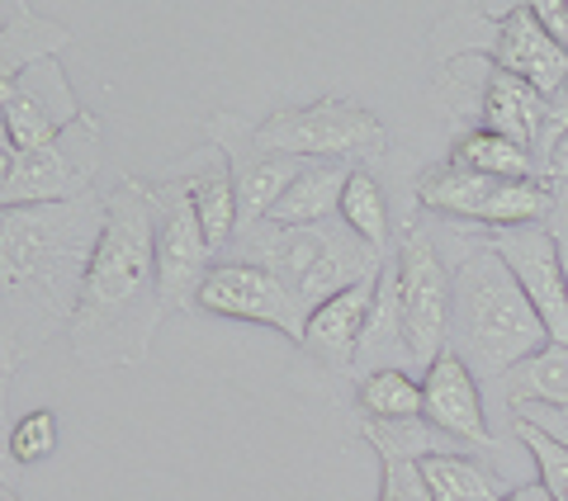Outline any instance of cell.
I'll use <instances>...</instances> for the list:
<instances>
[{
	"instance_id": "cell-1",
	"label": "cell",
	"mask_w": 568,
	"mask_h": 501,
	"mask_svg": "<svg viewBox=\"0 0 568 501\" xmlns=\"http://www.w3.org/2000/svg\"><path fill=\"white\" fill-rule=\"evenodd\" d=\"M110 204L85 194L71 204L0 213V360L29 365L58 331H71L85 275L95 265Z\"/></svg>"
},
{
	"instance_id": "cell-2",
	"label": "cell",
	"mask_w": 568,
	"mask_h": 501,
	"mask_svg": "<svg viewBox=\"0 0 568 501\" xmlns=\"http://www.w3.org/2000/svg\"><path fill=\"white\" fill-rule=\"evenodd\" d=\"M104 204H110V218H104V237L67 341L81 369H133L152 355L156 327L171 313L162 275H156L152 181L123 175L104 194Z\"/></svg>"
},
{
	"instance_id": "cell-3",
	"label": "cell",
	"mask_w": 568,
	"mask_h": 501,
	"mask_svg": "<svg viewBox=\"0 0 568 501\" xmlns=\"http://www.w3.org/2000/svg\"><path fill=\"white\" fill-rule=\"evenodd\" d=\"M450 279V350L469 365L484 392H493L507 379V369L549 346V331L488 237L459 242Z\"/></svg>"
},
{
	"instance_id": "cell-4",
	"label": "cell",
	"mask_w": 568,
	"mask_h": 501,
	"mask_svg": "<svg viewBox=\"0 0 568 501\" xmlns=\"http://www.w3.org/2000/svg\"><path fill=\"white\" fill-rule=\"evenodd\" d=\"M219 260L261 265L313 313L327 298L375 279L388 256L369 250L342 218H332L323 227H275V223L237 227Z\"/></svg>"
},
{
	"instance_id": "cell-5",
	"label": "cell",
	"mask_w": 568,
	"mask_h": 501,
	"mask_svg": "<svg viewBox=\"0 0 568 501\" xmlns=\"http://www.w3.org/2000/svg\"><path fill=\"white\" fill-rule=\"evenodd\" d=\"M256 147L275 156L298 161H346V166H365L388 152V129L379 114L351 100H313V104H280L265 114L256 129Z\"/></svg>"
},
{
	"instance_id": "cell-6",
	"label": "cell",
	"mask_w": 568,
	"mask_h": 501,
	"mask_svg": "<svg viewBox=\"0 0 568 501\" xmlns=\"http://www.w3.org/2000/svg\"><path fill=\"white\" fill-rule=\"evenodd\" d=\"M104 156V129L95 114L71 123L48 147L20 152L10 137H0V204L6 208H43V204H71L95 194L91 181Z\"/></svg>"
},
{
	"instance_id": "cell-7",
	"label": "cell",
	"mask_w": 568,
	"mask_h": 501,
	"mask_svg": "<svg viewBox=\"0 0 568 501\" xmlns=\"http://www.w3.org/2000/svg\"><path fill=\"white\" fill-rule=\"evenodd\" d=\"M417 204L446 223H474L484 232L549 223L555 190L545 181H488V175L459 171L450 161H436L417 175Z\"/></svg>"
},
{
	"instance_id": "cell-8",
	"label": "cell",
	"mask_w": 568,
	"mask_h": 501,
	"mask_svg": "<svg viewBox=\"0 0 568 501\" xmlns=\"http://www.w3.org/2000/svg\"><path fill=\"white\" fill-rule=\"evenodd\" d=\"M152 237H156V275H162L166 308L194 313L219 256H213V246L204 237V223L190 204V190L171 171L152 181Z\"/></svg>"
},
{
	"instance_id": "cell-9",
	"label": "cell",
	"mask_w": 568,
	"mask_h": 501,
	"mask_svg": "<svg viewBox=\"0 0 568 501\" xmlns=\"http://www.w3.org/2000/svg\"><path fill=\"white\" fill-rule=\"evenodd\" d=\"M398 270H403V313H407V341H413L417 369L426 374L450 350V265L440 256V242L432 227L413 223L398 242Z\"/></svg>"
},
{
	"instance_id": "cell-10",
	"label": "cell",
	"mask_w": 568,
	"mask_h": 501,
	"mask_svg": "<svg viewBox=\"0 0 568 501\" xmlns=\"http://www.w3.org/2000/svg\"><path fill=\"white\" fill-rule=\"evenodd\" d=\"M0 119H6V137L14 147L33 152V147H48L52 137H62L71 123H81L85 110L67 81V67L58 58H48L39 67L20 71V76L0 81Z\"/></svg>"
},
{
	"instance_id": "cell-11",
	"label": "cell",
	"mask_w": 568,
	"mask_h": 501,
	"mask_svg": "<svg viewBox=\"0 0 568 501\" xmlns=\"http://www.w3.org/2000/svg\"><path fill=\"white\" fill-rule=\"evenodd\" d=\"M200 313L227 317V321H265V327L284 331L294 346H304V327H308V308L298 303L284 284L261 270V265H242V260H219L200 289Z\"/></svg>"
},
{
	"instance_id": "cell-12",
	"label": "cell",
	"mask_w": 568,
	"mask_h": 501,
	"mask_svg": "<svg viewBox=\"0 0 568 501\" xmlns=\"http://www.w3.org/2000/svg\"><path fill=\"white\" fill-rule=\"evenodd\" d=\"M488 246L507 260V270L517 275L521 294L530 308L540 313L549 341L568 346V284H564V260H559V237L549 223L530 227H507V232H484Z\"/></svg>"
},
{
	"instance_id": "cell-13",
	"label": "cell",
	"mask_w": 568,
	"mask_h": 501,
	"mask_svg": "<svg viewBox=\"0 0 568 501\" xmlns=\"http://www.w3.org/2000/svg\"><path fill=\"white\" fill-rule=\"evenodd\" d=\"M256 123H246L242 114H213L209 119V142L223 147V156L233 161V181H237V227H252L265 223L271 208L280 204V194L298 181V171L308 161L298 156H275V152H261L256 137H252Z\"/></svg>"
},
{
	"instance_id": "cell-14",
	"label": "cell",
	"mask_w": 568,
	"mask_h": 501,
	"mask_svg": "<svg viewBox=\"0 0 568 501\" xmlns=\"http://www.w3.org/2000/svg\"><path fill=\"white\" fill-rule=\"evenodd\" d=\"M422 417L432 421L436 431L465 440L474 454H484V459L497 454V436L488 426V392L455 350H446L422 374Z\"/></svg>"
},
{
	"instance_id": "cell-15",
	"label": "cell",
	"mask_w": 568,
	"mask_h": 501,
	"mask_svg": "<svg viewBox=\"0 0 568 501\" xmlns=\"http://www.w3.org/2000/svg\"><path fill=\"white\" fill-rule=\"evenodd\" d=\"M488 62L511 71V76L526 81L530 91H540L545 100L568 91V52L549 39L530 6H511L503 29H497V43H493Z\"/></svg>"
},
{
	"instance_id": "cell-16",
	"label": "cell",
	"mask_w": 568,
	"mask_h": 501,
	"mask_svg": "<svg viewBox=\"0 0 568 501\" xmlns=\"http://www.w3.org/2000/svg\"><path fill=\"white\" fill-rule=\"evenodd\" d=\"M171 175L190 190V204H194V213H200L213 256H223L227 242H233V232H237V218H242L237 213L233 161L223 156V147L204 142V147H194V152H185L181 161H175Z\"/></svg>"
},
{
	"instance_id": "cell-17",
	"label": "cell",
	"mask_w": 568,
	"mask_h": 501,
	"mask_svg": "<svg viewBox=\"0 0 568 501\" xmlns=\"http://www.w3.org/2000/svg\"><path fill=\"white\" fill-rule=\"evenodd\" d=\"M384 369H407L417 374V355L407 341V313H403V270H398V250L384 260L379 270V289H375V308L365 317V336L355 350V384Z\"/></svg>"
},
{
	"instance_id": "cell-18",
	"label": "cell",
	"mask_w": 568,
	"mask_h": 501,
	"mask_svg": "<svg viewBox=\"0 0 568 501\" xmlns=\"http://www.w3.org/2000/svg\"><path fill=\"white\" fill-rule=\"evenodd\" d=\"M375 289H379V275L355 284V289H346V294L327 298L323 308L308 313L304 350L323 369L355 374V350H361V336H365V317H369V308H375Z\"/></svg>"
},
{
	"instance_id": "cell-19",
	"label": "cell",
	"mask_w": 568,
	"mask_h": 501,
	"mask_svg": "<svg viewBox=\"0 0 568 501\" xmlns=\"http://www.w3.org/2000/svg\"><path fill=\"white\" fill-rule=\"evenodd\" d=\"M545 114H549V100L540 91H530L526 81H517L511 71L493 67L488 71V91H484V110H478L474 129H488V133H503L511 142L536 152L540 147V133H545Z\"/></svg>"
},
{
	"instance_id": "cell-20",
	"label": "cell",
	"mask_w": 568,
	"mask_h": 501,
	"mask_svg": "<svg viewBox=\"0 0 568 501\" xmlns=\"http://www.w3.org/2000/svg\"><path fill=\"white\" fill-rule=\"evenodd\" d=\"M71 43V29L48 20L29 0H0V81L39 67Z\"/></svg>"
},
{
	"instance_id": "cell-21",
	"label": "cell",
	"mask_w": 568,
	"mask_h": 501,
	"mask_svg": "<svg viewBox=\"0 0 568 501\" xmlns=\"http://www.w3.org/2000/svg\"><path fill=\"white\" fill-rule=\"evenodd\" d=\"M346 161H308L304 171H298V181L280 194V204L271 208L275 227H323L332 223L336 213H342V194H346V181H351Z\"/></svg>"
},
{
	"instance_id": "cell-22",
	"label": "cell",
	"mask_w": 568,
	"mask_h": 501,
	"mask_svg": "<svg viewBox=\"0 0 568 501\" xmlns=\"http://www.w3.org/2000/svg\"><path fill=\"white\" fill-rule=\"evenodd\" d=\"M446 161L459 171L488 175V181H540L536 152L503 137V133H488V129H459Z\"/></svg>"
},
{
	"instance_id": "cell-23",
	"label": "cell",
	"mask_w": 568,
	"mask_h": 501,
	"mask_svg": "<svg viewBox=\"0 0 568 501\" xmlns=\"http://www.w3.org/2000/svg\"><path fill=\"white\" fill-rule=\"evenodd\" d=\"M503 411L521 407V402H549V407H568V346L549 341L545 350L526 355L517 369H507V379L493 388Z\"/></svg>"
},
{
	"instance_id": "cell-24",
	"label": "cell",
	"mask_w": 568,
	"mask_h": 501,
	"mask_svg": "<svg viewBox=\"0 0 568 501\" xmlns=\"http://www.w3.org/2000/svg\"><path fill=\"white\" fill-rule=\"evenodd\" d=\"M432 501H507L511 488L484 454H440L422 463Z\"/></svg>"
},
{
	"instance_id": "cell-25",
	"label": "cell",
	"mask_w": 568,
	"mask_h": 501,
	"mask_svg": "<svg viewBox=\"0 0 568 501\" xmlns=\"http://www.w3.org/2000/svg\"><path fill=\"white\" fill-rule=\"evenodd\" d=\"M361 436L369 440V450H375L379 459L426 463V459H440V454H474L465 440L436 431L426 417H413V421H369V417H361Z\"/></svg>"
},
{
	"instance_id": "cell-26",
	"label": "cell",
	"mask_w": 568,
	"mask_h": 501,
	"mask_svg": "<svg viewBox=\"0 0 568 501\" xmlns=\"http://www.w3.org/2000/svg\"><path fill=\"white\" fill-rule=\"evenodd\" d=\"M511 14V6H455L446 10V20L436 24L432 43L440 62H459V58H493L497 29Z\"/></svg>"
},
{
	"instance_id": "cell-27",
	"label": "cell",
	"mask_w": 568,
	"mask_h": 501,
	"mask_svg": "<svg viewBox=\"0 0 568 501\" xmlns=\"http://www.w3.org/2000/svg\"><path fill=\"white\" fill-rule=\"evenodd\" d=\"M336 218H342L369 250L394 256V213H388V200H384V190H379L369 166L351 171L346 194H342V213H336Z\"/></svg>"
},
{
	"instance_id": "cell-28",
	"label": "cell",
	"mask_w": 568,
	"mask_h": 501,
	"mask_svg": "<svg viewBox=\"0 0 568 501\" xmlns=\"http://www.w3.org/2000/svg\"><path fill=\"white\" fill-rule=\"evenodd\" d=\"M355 402L369 421H413L422 417V379L407 369H384L355 384Z\"/></svg>"
},
{
	"instance_id": "cell-29",
	"label": "cell",
	"mask_w": 568,
	"mask_h": 501,
	"mask_svg": "<svg viewBox=\"0 0 568 501\" xmlns=\"http://www.w3.org/2000/svg\"><path fill=\"white\" fill-rule=\"evenodd\" d=\"M511 436L526 444L530 463H536V482H540V488L555 501H568V450H564V444H555L549 436H540L536 426H521V421H511Z\"/></svg>"
},
{
	"instance_id": "cell-30",
	"label": "cell",
	"mask_w": 568,
	"mask_h": 501,
	"mask_svg": "<svg viewBox=\"0 0 568 501\" xmlns=\"http://www.w3.org/2000/svg\"><path fill=\"white\" fill-rule=\"evenodd\" d=\"M6 450H10L14 463H43L52 450H58V417H52L48 407L24 411V417L10 426Z\"/></svg>"
},
{
	"instance_id": "cell-31",
	"label": "cell",
	"mask_w": 568,
	"mask_h": 501,
	"mask_svg": "<svg viewBox=\"0 0 568 501\" xmlns=\"http://www.w3.org/2000/svg\"><path fill=\"white\" fill-rule=\"evenodd\" d=\"M379 501H432L422 463L407 459H379Z\"/></svg>"
},
{
	"instance_id": "cell-32",
	"label": "cell",
	"mask_w": 568,
	"mask_h": 501,
	"mask_svg": "<svg viewBox=\"0 0 568 501\" xmlns=\"http://www.w3.org/2000/svg\"><path fill=\"white\" fill-rule=\"evenodd\" d=\"M521 421V426H536L540 436H549L555 444L568 450V407H549V402H521L507 411V426Z\"/></svg>"
},
{
	"instance_id": "cell-33",
	"label": "cell",
	"mask_w": 568,
	"mask_h": 501,
	"mask_svg": "<svg viewBox=\"0 0 568 501\" xmlns=\"http://www.w3.org/2000/svg\"><path fill=\"white\" fill-rule=\"evenodd\" d=\"M536 20L545 24V33L568 52V0H530Z\"/></svg>"
},
{
	"instance_id": "cell-34",
	"label": "cell",
	"mask_w": 568,
	"mask_h": 501,
	"mask_svg": "<svg viewBox=\"0 0 568 501\" xmlns=\"http://www.w3.org/2000/svg\"><path fill=\"white\" fill-rule=\"evenodd\" d=\"M555 190V213H549V227L568 232V185H549Z\"/></svg>"
},
{
	"instance_id": "cell-35",
	"label": "cell",
	"mask_w": 568,
	"mask_h": 501,
	"mask_svg": "<svg viewBox=\"0 0 568 501\" xmlns=\"http://www.w3.org/2000/svg\"><path fill=\"white\" fill-rule=\"evenodd\" d=\"M507 501H555V497H549L545 488H540V482H526V488H511V497Z\"/></svg>"
},
{
	"instance_id": "cell-36",
	"label": "cell",
	"mask_w": 568,
	"mask_h": 501,
	"mask_svg": "<svg viewBox=\"0 0 568 501\" xmlns=\"http://www.w3.org/2000/svg\"><path fill=\"white\" fill-rule=\"evenodd\" d=\"M555 237H559V260H564V284H568V232L555 227Z\"/></svg>"
}]
</instances>
